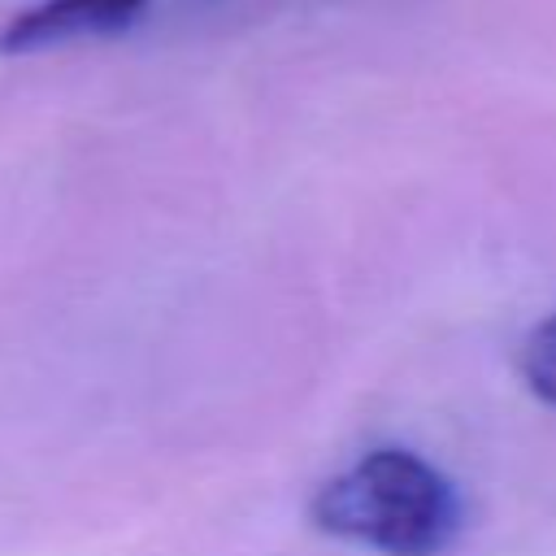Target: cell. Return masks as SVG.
Segmentation results:
<instances>
[{
  "instance_id": "1",
  "label": "cell",
  "mask_w": 556,
  "mask_h": 556,
  "mask_svg": "<svg viewBox=\"0 0 556 556\" xmlns=\"http://www.w3.org/2000/svg\"><path fill=\"white\" fill-rule=\"evenodd\" d=\"M308 521L343 543L382 556H439L456 543L465 504L456 482L413 447H369L352 469L326 478Z\"/></svg>"
},
{
  "instance_id": "2",
  "label": "cell",
  "mask_w": 556,
  "mask_h": 556,
  "mask_svg": "<svg viewBox=\"0 0 556 556\" xmlns=\"http://www.w3.org/2000/svg\"><path fill=\"white\" fill-rule=\"evenodd\" d=\"M148 0H39L0 26V52H39L78 35H122L143 17Z\"/></svg>"
},
{
  "instance_id": "3",
  "label": "cell",
  "mask_w": 556,
  "mask_h": 556,
  "mask_svg": "<svg viewBox=\"0 0 556 556\" xmlns=\"http://www.w3.org/2000/svg\"><path fill=\"white\" fill-rule=\"evenodd\" d=\"M517 374L530 387V395H539L543 404L556 408V313H547L539 326H530V334L521 339L517 352Z\"/></svg>"
}]
</instances>
